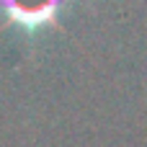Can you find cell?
<instances>
[{
  "mask_svg": "<svg viewBox=\"0 0 147 147\" xmlns=\"http://www.w3.org/2000/svg\"><path fill=\"white\" fill-rule=\"evenodd\" d=\"M0 3L13 21H18L28 28L47 23L59 5V0H0Z\"/></svg>",
  "mask_w": 147,
  "mask_h": 147,
  "instance_id": "cell-1",
  "label": "cell"
}]
</instances>
